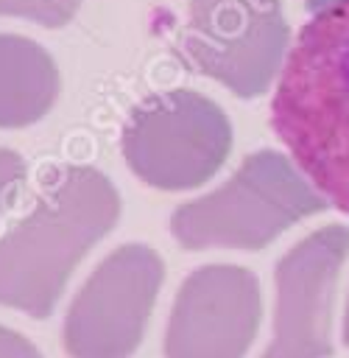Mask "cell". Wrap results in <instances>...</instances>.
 <instances>
[{
	"label": "cell",
	"mask_w": 349,
	"mask_h": 358,
	"mask_svg": "<svg viewBox=\"0 0 349 358\" xmlns=\"http://www.w3.org/2000/svg\"><path fill=\"white\" fill-rule=\"evenodd\" d=\"M271 129L349 215V0H329L302 25L271 101Z\"/></svg>",
	"instance_id": "6da1fadb"
},
{
	"label": "cell",
	"mask_w": 349,
	"mask_h": 358,
	"mask_svg": "<svg viewBox=\"0 0 349 358\" xmlns=\"http://www.w3.org/2000/svg\"><path fill=\"white\" fill-rule=\"evenodd\" d=\"M117 218L120 196L98 168H59L31 213L0 238V305L50 316L73 268Z\"/></svg>",
	"instance_id": "7a4b0ae2"
},
{
	"label": "cell",
	"mask_w": 349,
	"mask_h": 358,
	"mask_svg": "<svg viewBox=\"0 0 349 358\" xmlns=\"http://www.w3.org/2000/svg\"><path fill=\"white\" fill-rule=\"evenodd\" d=\"M327 204L290 157L262 148L221 187L179 204L170 232L184 249H262Z\"/></svg>",
	"instance_id": "3957f363"
},
{
	"label": "cell",
	"mask_w": 349,
	"mask_h": 358,
	"mask_svg": "<svg viewBox=\"0 0 349 358\" xmlns=\"http://www.w3.org/2000/svg\"><path fill=\"white\" fill-rule=\"evenodd\" d=\"M120 148L137 179L156 190H193L226 162L232 123L195 90H165L142 98L120 134Z\"/></svg>",
	"instance_id": "277c9868"
},
{
	"label": "cell",
	"mask_w": 349,
	"mask_h": 358,
	"mask_svg": "<svg viewBox=\"0 0 349 358\" xmlns=\"http://www.w3.org/2000/svg\"><path fill=\"white\" fill-rule=\"evenodd\" d=\"M288 42L279 0H190L179 50L190 70L254 98L276 78Z\"/></svg>",
	"instance_id": "5b68a950"
},
{
	"label": "cell",
	"mask_w": 349,
	"mask_h": 358,
	"mask_svg": "<svg viewBox=\"0 0 349 358\" xmlns=\"http://www.w3.org/2000/svg\"><path fill=\"white\" fill-rule=\"evenodd\" d=\"M165 266L151 246L109 252L73 296L61 341L67 358H128L142 341Z\"/></svg>",
	"instance_id": "8992f818"
},
{
	"label": "cell",
	"mask_w": 349,
	"mask_h": 358,
	"mask_svg": "<svg viewBox=\"0 0 349 358\" xmlns=\"http://www.w3.org/2000/svg\"><path fill=\"white\" fill-rule=\"evenodd\" d=\"M349 255V229L327 224L276 263L274 333L260 358H329L332 302L341 266Z\"/></svg>",
	"instance_id": "52a82bcc"
},
{
	"label": "cell",
	"mask_w": 349,
	"mask_h": 358,
	"mask_svg": "<svg viewBox=\"0 0 349 358\" xmlns=\"http://www.w3.org/2000/svg\"><path fill=\"white\" fill-rule=\"evenodd\" d=\"M260 316V282L248 268L201 266L176 291L165 358H243L257 336Z\"/></svg>",
	"instance_id": "ba28073f"
},
{
	"label": "cell",
	"mask_w": 349,
	"mask_h": 358,
	"mask_svg": "<svg viewBox=\"0 0 349 358\" xmlns=\"http://www.w3.org/2000/svg\"><path fill=\"white\" fill-rule=\"evenodd\" d=\"M59 67L34 39L0 34V129L42 120L59 98Z\"/></svg>",
	"instance_id": "9c48e42d"
},
{
	"label": "cell",
	"mask_w": 349,
	"mask_h": 358,
	"mask_svg": "<svg viewBox=\"0 0 349 358\" xmlns=\"http://www.w3.org/2000/svg\"><path fill=\"white\" fill-rule=\"evenodd\" d=\"M81 0H0V17H17L28 20L45 28H61L67 25Z\"/></svg>",
	"instance_id": "30bf717a"
},
{
	"label": "cell",
	"mask_w": 349,
	"mask_h": 358,
	"mask_svg": "<svg viewBox=\"0 0 349 358\" xmlns=\"http://www.w3.org/2000/svg\"><path fill=\"white\" fill-rule=\"evenodd\" d=\"M22 179H25V162H22V157L14 154V151H8V148H0V215L14 201Z\"/></svg>",
	"instance_id": "8fae6325"
},
{
	"label": "cell",
	"mask_w": 349,
	"mask_h": 358,
	"mask_svg": "<svg viewBox=\"0 0 349 358\" xmlns=\"http://www.w3.org/2000/svg\"><path fill=\"white\" fill-rule=\"evenodd\" d=\"M0 358H42V352L22 333L0 324Z\"/></svg>",
	"instance_id": "7c38bea8"
},
{
	"label": "cell",
	"mask_w": 349,
	"mask_h": 358,
	"mask_svg": "<svg viewBox=\"0 0 349 358\" xmlns=\"http://www.w3.org/2000/svg\"><path fill=\"white\" fill-rule=\"evenodd\" d=\"M343 341L349 347V299H346V316H343Z\"/></svg>",
	"instance_id": "4fadbf2b"
},
{
	"label": "cell",
	"mask_w": 349,
	"mask_h": 358,
	"mask_svg": "<svg viewBox=\"0 0 349 358\" xmlns=\"http://www.w3.org/2000/svg\"><path fill=\"white\" fill-rule=\"evenodd\" d=\"M304 3H307V8H310V11H318V8H321V6H327L329 0H304Z\"/></svg>",
	"instance_id": "5bb4252c"
}]
</instances>
